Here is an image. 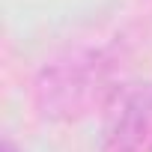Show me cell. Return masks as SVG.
I'll list each match as a JSON object with an SVG mask.
<instances>
[{"label":"cell","instance_id":"1","mask_svg":"<svg viewBox=\"0 0 152 152\" xmlns=\"http://www.w3.org/2000/svg\"><path fill=\"white\" fill-rule=\"evenodd\" d=\"M104 152H152V84H125L104 113Z\"/></svg>","mask_w":152,"mask_h":152},{"label":"cell","instance_id":"2","mask_svg":"<svg viewBox=\"0 0 152 152\" xmlns=\"http://www.w3.org/2000/svg\"><path fill=\"white\" fill-rule=\"evenodd\" d=\"M3 152H15V146H12V143L6 140V143H3Z\"/></svg>","mask_w":152,"mask_h":152}]
</instances>
